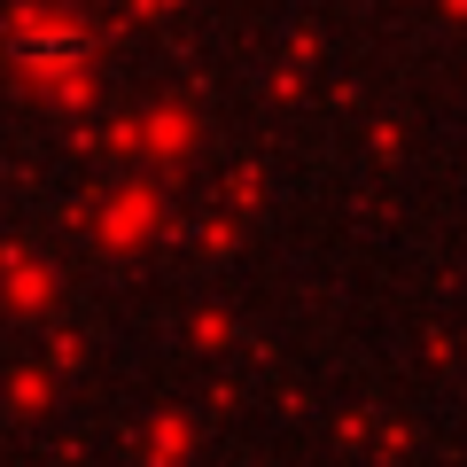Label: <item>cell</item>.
Returning <instances> with one entry per match:
<instances>
[{
  "label": "cell",
  "instance_id": "cell-1",
  "mask_svg": "<svg viewBox=\"0 0 467 467\" xmlns=\"http://www.w3.org/2000/svg\"><path fill=\"white\" fill-rule=\"evenodd\" d=\"M16 63H32L39 78H55V86H63L70 70L86 63V39L70 32V24H39V32H24V39H16Z\"/></svg>",
  "mask_w": 467,
  "mask_h": 467
}]
</instances>
